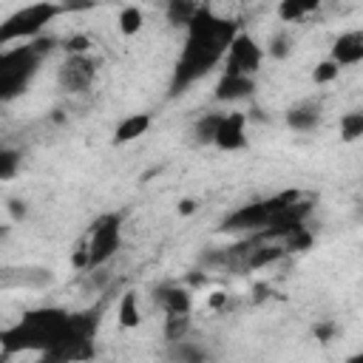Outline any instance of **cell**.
I'll list each match as a JSON object with an SVG mask.
<instances>
[{
  "instance_id": "6da1fadb",
  "label": "cell",
  "mask_w": 363,
  "mask_h": 363,
  "mask_svg": "<svg viewBox=\"0 0 363 363\" xmlns=\"http://www.w3.org/2000/svg\"><path fill=\"white\" fill-rule=\"evenodd\" d=\"M184 45L176 60L173 77H170V94H182L201 77H207L218 62H224L230 43L238 34V26L227 17H218L216 11L204 9L196 14V20L184 28Z\"/></svg>"
},
{
  "instance_id": "7a4b0ae2",
  "label": "cell",
  "mask_w": 363,
  "mask_h": 363,
  "mask_svg": "<svg viewBox=\"0 0 363 363\" xmlns=\"http://www.w3.org/2000/svg\"><path fill=\"white\" fill-rule=\"evenodd\" d=\"M68 323H71V312H65L60 306L31 309L23 315V320L17 326L3 332V337H0L3 354L20 352V349H37L45 354L68 337Z\"/></svg>"
},
{
  "instance_id": "3957f363",
  "label": "cell",
  "mask_w": 363,
  "mask_h": 363,
  "mask_svg": "<svg viewBox=\"0 0 363 363\" xmlns=\"http://www.w3.org/2000/svg\"><path fill=\"white\" fill-rule=\"evenodd\" d=\"M43 54L34 48V43H23L17 48H3L0 54V99L11 102L14 96H20L31 77L40 68Z\"/></svg>"
},
{
  "instance_id": "277c9868",
  "label": "cell",
  "mask_w": 363,
  "mask_h": 363,
  "mask_svg": "<svg viewBox=\"0 0 363 363\" xmlns=\"http://www.w3.org/2000/svg\"><path fill=\"white\" fill-rule=\"evenodd\" d=\"M57 14H62V6L60 3H51V0H37V3H28V6L17 9L14 14H9L0 23V45H11L17 40L26 43V40L40 37L43 28Z\"/></svg>"
},
{
  "instance_id": "5b68a950",
  "label": "cell",
  "mask_w": 363,
  "mask_h": 363,
  "mask_svg": "<svg viewBox=\"0 0 363 363\" xmlns=\"http://www.w3.org/2000/svg\"><path fill=\"white\" fill-rule=\"evenodd\" d=\"M119 247H122V216L108 213V216L96 218L88 230V241H85V255H88L85 269L105 267L119 252Z\"/></svg>"
},
{
  "instance_id": "8992f818",
  "label": "cell",
  "mask_w": 363,
  "mask_h": 363,
  "mask_svg": "<svg viewBox=\"0 0 363 363\" xmlns=\"http://www.w3.org/2000/svg\"><path fill=\"white\" fill-rule=\"evenodd\" d=\"M96 79V60L91 54H65L57 68V85L65 94H82Z\"/></svg>"
},
{
  "instance_id": "52a82bcc",
  "label": "cell",
  "mask_w": 363,
  "mask_h": 363,
  "mask_svg": "<svg viewBox=\"0 0 363 363\" xmlns=\"http://www.w3.org/2000/svg\"><path fill=\"white\" fill-rule=\"evenodd\" d=\"M264 54L267 51L258 45L255 37L238 31L235 40L230 43L227 57H224V71H230V74H252L255 77L258 68H261V62H264Z\"/></svg>"
},
{
  "instance_id": "ba28073f",
  "label": "cell",
  "mask_w": 363,
  "mask_h": 363,
  "mask_svg": "<svg viewBox=\"0 0 363 363\" xmlns=\"http://www.w3.org/2000/svg\"><path fill=\"white\" fill-rule=\"evenodd\" d=\"M272 218V207L269 199H258V201H247L238 210H233L224 221L221 230L224 233H247V230H264Z\"/></svg>"
},
{
  "instance_id": "9c48e42d",
  "label": "cell",
  "mask_w": 363,
  "mask_h": 363,
  "mask_svg": "<svg viewBox=\"0 0 363 363\" xmlns=\"http://www.w3.org/2000/svg\"><path fill=\"white\" fill-rule=\"evenodd\" d=\"M247 142H250V139H247V113H241V111L224 113L213 145H216L221 153H235V150H244Z\"/></svg>"
},
{
  "instance_id": "30bf717a",
  "label": "cell",
  "mask_w": 363,
  "mask_h": 363,
  "mask_svg": "<svg viewBox=\"0 0 363 363\" xmlns=\"http://www.w3.org/2000/svg\"><path fill=\"white\" fill-rule=\"evenodd\" d=\"M329 57H332L340 68H349V65L363 62V31H360V28H349V31L337 34L335 43H332Z\"/></svg>"
},
{
  "instance_id": "8fae6325",
  "label": "cell",
  "mask_w": 363,
  "mask_h": 363,
  "mask_svg": "<svg viewBox=\"0 0 363 363\" xmlns=\"http://www.w3.org/2000/svg\"><path fill=\"white\" fill-rule=\"evenodd\" d=\"M252 94H255V77L252 74H230V71L221 74V79L216 82V91H213V96L218 102H238Z\"/></svg>"
},
{
  "instance_id": "7c38bea8",
  "label": "cell",
  "mask_w": 363,
  "mask_h": 363,
  "mask_svg": "<svg viewBox=\"0 0 363 363\" xmlns=\"http://www.w3.org/2000/svg\"><path fill=\"white\" fill-rule=\"evenodd\" d=\"M150 122H153V116L147 113V111H139V113H128V116H122L119 122H116V128H113V145H128V142H136L139 136H145L147 130H150Z\"/></svg>"
},
{
  "instance_id": "4fadbf2b",
  "label": "cell",
  "mask_w": 363,
  "mask_h": 363,
  "mask_svg": "<svg viewBox=\"0 0 363 363\" xmlns=\"http://www.w3.org/2000/svg\"><path fill=\"white\" fill-rule=\"evenodd\" d=\"M153 298L164 309V315L167 312H190L193 309V295L184 286H179V284H162V286H156L153 289Z\"/></svg>"
},
{
  "instance_id": "5bb4252c",
  "label": "cell",
  "mask_w": 363,
  "mask_h": 363,
  "mask_svg": "<svg viewBox=\"0 0 363 363\" xmlns=\"http://www.w3.org/2000/svg\"><path fill=\"white\" fill-rule=\"evenodd\" d=\"M318 122H320V108L315 102H301V105H295V108L286 111V128H292L298 133L315 130Z\"/></svg>"
},
{
  "instance_id": "9a60e30c",
  "label": "cell",
  "mask_w": 363,
  "mask_h": 363,
  "mask_svg": "<svg viewBox=\"0 0 363 363\" xmlns=\"http://www.w3.org/2000/svg\"><path fill=\"white\" fill-rule=\"evenodd\" d=\"M199 11H201L199 0H167L164 3V17L173 28H187Z\"/></svg>"
},
{
  "instance_id": "2e32d148",
  "label": "cell",
  "mask_w": 363,
  "mask_h": 363,
  "mask_svg": "<svg viewBox=\"0 0 363 363\" xmlns=\"http://www.w3.org/2000/svg\"><path fill=\"white\" fill-rule=\"evenodd\" d=\"M323 0H281L278 3V20L281 23H298L306 14H312Z\"/></svg>"
},
{
  "instance_id": "e0dca14e",
  "label": "cell",
  "mask_w": 363,
  "mask_h": 363,
  "mask_svg": "<svg viewBox=\"0 0 363 363\" xmlns=\"http://www.w3.org/2000/svg\"><path fill=\"white\" fill-rule=\"evenodd\" d=\"M116 28L122 37H136L145 28V11L139 6H122L116 14Z\"/></svg>"
},
{
  "instance_id": "ac0fdd59",
  "label": "cell",
  "mask_w": 363,
  "mask_h": 363,
  "mask_svg": "<svg viewBox=\"0 0 363 363\" xmlns=\"http://www.w3.org/2000/svg\"><path fill=\"white\" fill-rule=\"evenodd\" d=\"M221 116H224L221 111H210V113H204V116L196 119V125H193V139H196V145H213V142H216Z\"/></svg>"
},
{
  "instance_id": "d6986e66",
  "label": "cell",
  "mask_w": 363,
  "mask_h": 363,
  "mask_svg": "<svg viewBox=\"0 0 363 363\" xmlns=\"http://www.w3.org/2000/svg\"><path fill=\"white\" fill-rule=\"evenodd\" d=\"M116 320L122 329H136L142 323V312H139V301H136V292H125L119 298V306H116Z\"/></svg>"
},
{
  "instance_id": "ffe728a7",
  "label": "cell",
  "mask_w": 363,
  "mask_h": 363,
  "mask_svg": "<svg viewBox=\"0 0 363 363\" xmlns=\"http://www.w3.org/2000/svg\"><path fill=\"white\" fill-rule=\"evenodd\" d=\"M337 133H340V142H357L363 139V108H354V111H346L337 122Z\"/></svg>"
},
{
  "instance_id": "44dd1931",
  "label": "cell",
  "mask_w": 363,
  "mask_h": 363,
  "mask_svg": "<svg viewBox=\"0 0 363 363\" xmlns=\"http://www.w3.org/2000/svg\"><path fill=\"white\" fill-rule=\"evenodd\" d=\"M193 329V320H190V312H167L164 315V337L173 343V340H184Z\"/></svg>"
},
{
  "instance_id": "7402d4cb",
  "label": "cell",
  "mask_w": 363,
  "mask_h": 363,
  "mask_svg": "<svg viewBox=\"0 0 363 363\" xmlns=\"http://www.w3.org/2000/svg\"><path fill=\"white\" fill-rule=\"evenodd\" d=\"M281 244H284V250H286V252H301V250H309V247H312V233H309L303 224H298L295 230H289V233L281 238Z\"/></svg>"
},
{
  "instance_id": "603a6c76",
  "label": "cell",
  "mask_w": 363,
  "mask_h": 363,
  "mask_svg": "<svg viewBox=\"0 0 363 363\" xmlns=\"http://www.w3.org/2000/svg\"><path fill=\"white\" fill-rule=\"evenodd\" d=\"M20 164H23L20 150H14V147H3V150H0V179H3V182L14 179L17 170H20Z\"/></svg>"
},
{
  "instance_id": "cb8c5ba5",
  "label": "cell",
  "mask_w": 363,
  "mask_h": 363,
  "mask_svg": "<svg viewBox=\"0 0 363 363\" xmlns=\"http://www.w3.org/2000/svg\"><path fill=\"white\" fill-rule=\"evenodd\" d=\"M340 77V65L329 57V60H323V62H318L315 68H312V82L315 85H329V82H335Z\"/></svg>"
},
{
  "instance_id": "d4e9b609",
  "label": "cell",
  "mask_w": 363,
  "mask_h": 363,
  "mask_svg": "<svg viewBox=\"0 0 363 363\" xmlns=\"http://www.w3.org/2000/svg\"><path fill=\"white\" fill-rule=\"evenodd\" d=\"M267 54H269L272 60H286V57L292 54V37H289L286 31H275V34L269 37Z\"/></svg>"
},
{
  "instance_id": "484cf974",
  "label": "cell",
  "mask_w": 363,
  "mask_h": 363,
  "mask_svg": "<svg viewBox=\"0 0 363 363\" xmlns=\"http://www.w3.org/2000/svg\"><path fill=\"white\" fill-rule=\"evenodd\" d=\"M170 357H173V360H201V357H204V349L190 346V340L184 337V340H173Z\"/></svg>"
},
{
  "instance_id": "4316f807",
  "label": "cell",
  "mask_w": 363,
  "mask_h": 363,
  "mask_svg": "<svg viewBox=\"0 0 363 363\" xmlns=\"http://www.w3.org/2000/svg\"><path fill=\"white\" fill-rule=\"evenodd\" d=\"M65 54H91V37L88 34H68L62 40Z\"/></svg>"
},
{
  "instance_id": "83f0119b",
  "label": "cell",
  "mask_w": 363,
  "mask_h": 363,
  "mask_svg": "<svg viewBox=\"0 0 363 363\" xmlns=\"http://www.w3.org/2000/svg\"><path fill=\"white\" fill-rule=\"evenodd\" d=\"M60 6H62V11H68V14H79V11L94 9L96 0H60Z\"/></svg>"
},
{
  "instance_id": "f1b7e54d",
  "label": "cell",
  "mask_w": 363,
  "mask_h": 363,
  "mask_svg": "<svg viewBox=\"0 0 363 363\" xmlns=\"http://www.w3.org/2000/svg\"><path fill=\"white\" fill-rule=\"evenodd\" d=\"M193 210H196V201H193V199H182V201H179V213H182V216H190Z\"/></svg>"
},
{
  "instance_id": "f546056e",
  "label": "cell",
  "mask_w": 363,
  "mask_h": 363,
  "mask_svg": "<svg viewBox=\"0 0 363 363\" xmlns=\"http://www.w3.org/2000/svg\"><path fill=\"white\" fill-rule=\"evenodd\" d=\"M210 303H213V306H221V303H224V292H213Z\"/></svg>"
},
{
  "instance_id": "4dcf8cb0",
  "label": "cell",
  "mask_w": 363,
  "mask_h": 363,
  "mask_svg": "<svg viewBox=\"0 0 363 363\" xmlns=\"http://www.w3.org/2000/svg\"><path fill=\"white\" fill-rule=\"evenodd\" d=\"M349 360H352V363H363V352H360V354H352Z\"/></svg>"
}]
</instances>
